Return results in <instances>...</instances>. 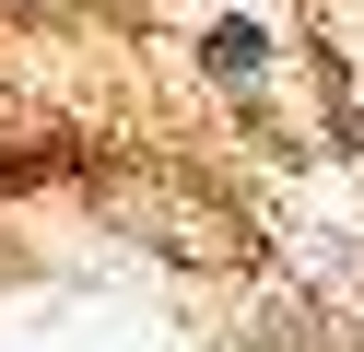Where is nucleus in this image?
Listing matches in <instances>:
<instances>
[{
    "label": "nucleus",
    "mask_w": 364,
    "mask_h": 352,
    "mask_svg": "<svg viewBox=\"0 0 364 352\" xmlns=\"http://www.w3.org/2000/svg\"><path fill=\"white\" fill-rule=\"evenodd\" d=\"M200 59H212L223 82H259V59H270V36H259V23H212V36H200Z\"/></svg>",
    "instance_id": "obj_1"
},
{
    "label": "nucleus",
    "mask_w": 364,
    "mask_h": 352,
    "mask_svg": "<svg viewBox=\"0 0 364 352\" xmlns=\"http://www.w3.org/2000/svg\"><path fill=\"white\" fill-rule=\"evenodd\" d=\"M341 141H353V153H364V106H341Z\"/></svg>",
    "instance_id": "obj_2"
}]
</instances>
